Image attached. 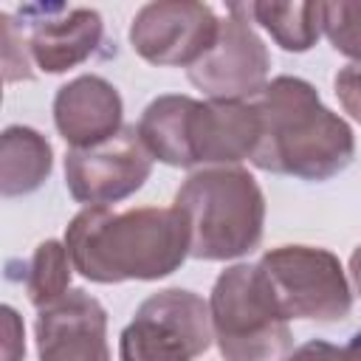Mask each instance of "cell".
<instances>
[{"mask_svg":"<svg viewBox=\"0 0 361 361\" xmlns=\"http://www.w3.org/2000/svg\"><path fill=\"white\" fill-rule=\"evenodd\" d=\"M65 248L73 271L90 282H152L175 274L189 257V226L175 206H87L68 223Z\"/></svg>","mask_w":361,"mask_h":361,"instance_id":"obj_1","label":"cell"},{"mask_svg":"<svg viewBox=\"0 0 361 361\" xmlns=\"http://www.w3.org/2000/svg\"><path fill=\"white\" fill-rule=\"evenodd\" d=\"M251 104L259 116V141L251 155L257 169L330 180L353 164L355 135L350 124L322 104L307 79L276 76Z\"/></svg>","mask_w":361,"mask_h":361,"instance_id":"obj_2","label":"cell"},{"mask_svg":"<svg viewBox=\"0 0 361 361\" xmlns=\"http://www.w3.org/2000/svg\"><path fill=\"white\" fill-rule=\"evenodd\" d=\"M189 226V257L237 259L254 251L265 226V195L243 166H203L192 172L172 203Z\"/></svg>","mask_w":361,"mask_h":361,"instance_id":"obj_3","label":"cell"},{"mask_svg":"<svg viewBox=\"0 0 361 361\" xmlns=\"http://www.w3.org/2000/svg\"><path fill=\"white\" fill-rule=\"evenodd\" d=\"M214 344L226 361H285L293 333L274 302L259 265L226 268L209 293Z\"/></svg>","mask_w":361,"mask_h":361,"instance_id":"obj_4","label":"cell"},{"mask_svg":"<svg viewBox=\"0 0 361 361\" xmlns=\"http://www.w3.org/2000/svg\"><path fill=\"white\" fill-rule=\"evenodd\" d=\"M257 265L288 322L347 319L353 307V290L333 251L316 245H276L265 251Z\"/></svg>","mask_w":361,"mask_h":361,"instance_id":"obj_5","label":"cell"},{"mask_svg":"<svg viewBox=\"0 0 361 361\" xmlns=\"http://www.w3.org/2000/svg\"><path fill=\"white\" fill-rule=\"evenodd\" d=\"M214 341L209 302L186 288L147 296L118 336V361H192Z\"/></svg>","mask_w":361,"mask_h":361,"instance_id":"obj_6","label":"cell"},{"mask_svg":"<svg viewBox=\"0 0 361 361\" xmlns=\"http://www.w3.org/2000/svg\"><path fill=\"white\" fill-rule=\"evenodd\" d=\"M271 56L251 25L248 3H231L212 51L186 71L189 82L214 102H251L268 85Z\"/></svg>","mask_w":361,"mask_h":361,"instance_id":"obj_7","label":"cell"},{"mask_svg":"<svg viewBox=\"0 0 361 361\" xmlns=\"http://www.w3.org/2000/svg\"><path fill=\"white\" fill-rule=\"evenodd\" d=\"M220 20L197 0H155L138 8L130 25L133 51L158 68H192L217 42Z\"/></svg>","mask_w":361,"mask_h":361,"instance_id":"obj_8","label":"cell"},{"mask_svg":"<svg viewBox=\"0 0 361 361\" xmlns=\"http://www.w3.org/2000/svg\"><path fill=\"white\" fill-rule=\"evenodd\" d=\"M152 161L138 127H121L107 141L68 149L65 186L76 203L107 206L138 192L152 172Z\"/></svg>","mask_w":361,"mask_h":361,"instance_id":"obj_9","label":"cell"},{"mask_svg":"<svg viewBox=\"0 0 361 361\" xmlns=\"http://www.w3.org/2000/svg\"><path fill=\"white\" fill-rule=\"evenodd\" d=\"M20 25L28 39L34 68L42 73H65L93 56L107 54L104 23L96 8L82 6H23Z\"/></svg>","mask_w":361,"mask_h":361,"instance_id":"obj_10","label":"cell"},{"mask_svg":"<svg viewBox=\"0 0 361 361\" xmlns=\"http://www.w3.org/2000/svg\"><path fill=\"white\" fill-rule=\"evenodd\" d=\"M34 336L39 361H110L107 310L82 288L39 307Z\"/></svg>","mask_w":361,"mask_h":361,"instance_id":"obj_11","label":"cell"},{"mask_svg":"<svg viewBox=\"0 0 361 361\" xmlns=\"http://www.w3.org/2000/svg\"><path fill=\"white\" fill-rule=\"evenodd\" d=\"M259 141V116L251 102H197L186 110V155L192 166H237Z\"/></svg>","mask_w":361,"mask_h":361,"instance_id":"obj_12","label":"cell"},{"mask_svg":"<svg viewBox=\"0 0 361 361\" xmlns=\"http://www.w3.org/2000/svg\"><path fill=\"white\" fill-rule=\"evenodd\" d=\"M124 104L113 82L85 73L62 85L54 96V124L71 149L93 147L116 135L124 124Z\"/></svg>","mask_w":361,"mask_h":361,"instance_id":"obj_13","label":"cell"},{"mask_svg":"<svg viewBox=\"0 0 361 361\" xmlns=\"http://www.w3.org/2000/svg\"><path fill=\"white\" fill-rule=\"evenodd\" d=\"M54 169V149L34 127L11 124L0 135V195L20 197L37 192Z\"/></svg>","mask_w":361,"mask_h":361,"instance_id":"obj_14","label":"cell"},{"mask_svg":"<svg viewBox=\"0 0 361 361\" xmlns=\"http://www.w3.org/2000/svg\"><path fill=\"white\" fill-rule=\"evenodd\" d=\"M248 14L282 51L305 54L322 37V3H248Z\"/></svg>","mask_w":361,"mask_h":361,"instance_id":"obj_15","label":"cell"},{"mask_svg":"<svg viewBox=\"0 0 361 361\" xmlns=\"http://www.w3.org/2000/svg\"><path fill=\"white\" fill-rule=\"evenodd\" d=\"M71 254L65 248V243L59 240H42L31 257L23 262V276L20 282L25 285L28 302L39 310L56 299H62L71 290Z\"/></svg>","mask_w":361,"mask_h":361,"instance_id":"obj_16","label":"cell"},{"mask_svg":"<svg viewBox=\"0 0 361 361\" xmlns=\"http://www.w3.org/2000/svg\"><path fill=\"white\" fill-rule=\"evenodd\" d=\"M322 34L338 54L361 65V0L322 3Z\"/></svg>","mask_w":361,"mask_h":361,"instance_id":"obj_17","label":"cell"},{"mask_svg":"<svg viewBox=\"0 0 361 361\" xmlns=\"http://www.w3.org/2000/svg\"><path fill=\"white\" fill-rule=\"evenodd\" d=\"M0 42H3V82H28L34 79V59L28 51V39L20 23L8 11L0 14Z\"/></svg>","mask_w":361,"mask_h":361,"instance_id":"obj_18","label":"cell"},{"mask_svg":"<svg viewBox=\"0 0 361 361\" xmlns=\"http://www.w3.org/2000/svg\"><path fill=\"white\" fill-rule=\"evenodd\" d=\"M333 87H336V96H338V104L344 107V113H350L361 124V65L358 62L344 65L336 73Z\"/></svg>","mask_w":361,"mask_h":361,"instance_id":"obj_19","label":"cell"},{"mask_svg":"<svg viewBox=\"0 0 361 361\" xmlns=\"http://www.w3.org/2000/svg\"><path fill=\"white\" fill-rule=\"evenodd\" d=\"M3 327H6V341H3V361H23L25 355V341H23V322L14 307L3 305Z\"/></svg>","mask_w":361,"mask_h":361,"instance_id":"obj_20","label":"cell"},{"mask_svg":"<svg viewBox=\"0 0 361 361\" xmlns=\"http://www.w3.org/2000/svg\"><path fill=\"white\" fill-rule=\"evenodd\" d=\"M285 361H344V355L330 341L313 338V341H305L302 347H296Z\"/></svg>","mask_w":361,"mask_h":361,"instance_id":"obj_21","label":"cell"},{"mask_svg":"<svg viewBox=\"0 0 361 361\" xmlns=\"http://www.w3.org/2000/svg\"><path fill=\"white\" fill-rule=\"evenodd\" d=\"M350 279H353V285L361 296V245L353 248V254H350Z\"/></svg>","mask_w":361,"mask_h":361,"instance_id":"obj_22","label":"cell"},{"mask_svg":"<svg viewBox=\"0 0 361 361\" xmlns=\"http://www.w3.org/2000/svg\"><path fill=\"white\" fill-rule=\"evenodd\" d=\"M344 361H361V330L353 333V338L347 341V347H341Z\"/></svg>","mask_w":361,"mask_h":361,"instance_id":"obj_23","label":"cell"}]
</instances>
